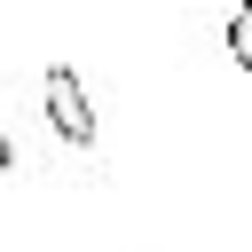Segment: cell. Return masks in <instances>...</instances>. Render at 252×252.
Wrapping results in <instances>:
<instances>
[{
	"label": "cell",
	"mask_w": 252,
	"mask_h": 252,
	"mask_svg": "<svg viewBox=\"0 0 252 252\" xmlns=\"http://www.w3.org/2000/svg\"><path fill=\"white\" fill-rule=\"evenodd\" d=\"M39 102H47V126H55L71 150H94V102H87V87H79V71H71V63H47Z\"/></svg>",
	"instance_id": "1"
},
{
	"label": "cell",
	"mask_w": 252,
	"mask_h": 252,
	"mask_svg": "<svg viewBox=\"0 0 252 252\" xmlns=\"http://www.w3.org/2000/svg\"><path fill=\"white\" fill-rule=\"evenodd\" d=\"M8 165H16V150H8V134H0V173H8Z\"/></svg>",
	"instance_id": "3"
},
{
	"label": "cell",
	"mask_w": 252,
	"mask_h": 252,
	"mask_svg": "<svg viewBox=\"0 0 252 252\" xmlns=\"http://www.w3.org/2000/svg\"><path fill=\"white\" fill-rule=\"evenodd\" d=\"M220 47H228V63H244V71H252V0H236V16H228V32H220Z\"/></svg>",
	"instance_id": "2"
}]
</instances>
